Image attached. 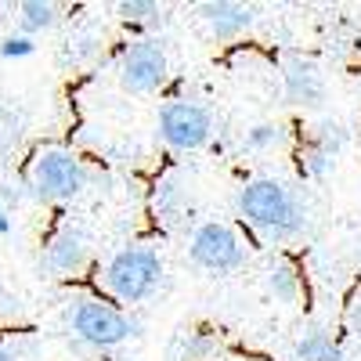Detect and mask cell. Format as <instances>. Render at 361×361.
I'll return each instance as SVG.
<instances>
[{"label": "cell", "mask_w": 361, "mask_h": 361, "mask_svg": "<svg viewBox=\"0 0 361 361\" xmlns=\"http://www.w3.org/2000/svg\"><path fill=\"white\" fill-rule=\"evenodd\" d=\"M238 214L267 243H286V238L300 235L307 224V214L300 206V199L282 180H271V177L250 180L243 188V195H238Z\"/></svg>", "instance_id": "obj_1"}, {"label": "cell", "mask_w": 361, "mask_h": 361, "mask_svg": "<svg viewBox=\"0 0 361 361\" xmlns=\"http://www.w3.org/2000/svg\"><path fill=\"white\" fill-rule=\"evenodd\" d=\"M163 279V260L148 246H130L119 250L105 264V289L119 300V304H141L156 293Z\"/></svg>", "instance_id": "obj_2"}, {"label": "cell", "mask_w": 361, "mask_h": 361, "mask_svg": "<svg viewBox=\"0 0 361 361\" xmlns=\"http://www.w3.org/2000/svg\"><path fill=\"white\" fill-rule=\"evenodd\" d=\"M69 325L80 343L98 347V350L119 347L123 340L134 336V322L123 311H116L112 304H102V300H76L69 311Z\"/></svg>", "instance_id": "obj_3"}, {"label": "cell", "mask_w": 361, "mask_h": 361, "mask_svg": "<svg viewBox=\"0 0 361 361\" xmlns=\"http://www.w3.org/2000/svg\"><path fill=\"white\" fill-rule=\"evenodd\" d=\"M29 185L40 199L51 202H69L87 188V166L66 152V148H51V152H40L33 163V173H29Z\"/></svg>", "instance_id": "obj_4"}, {"label": "cell", "mask_w": 361, "mask_h": 361, "mask_svg": "<svg viewBox=\"0 0 361 361\" xmlns=\"http://www.w3.org/2000/svg\"><path fill=\"white\" fill-rule=\"evenodd\" d=\"M166 51L159 40L152 37H137L123 47V58H119V83L130 94H152L166 83Z\"/></svg>", "instance_id": "obj_5"}, {"label": "cell", "mask_w": 361, "mask_h": 361, "mask_svg": "<svg viewBox=\"0 0 361 361\" xmlns=\"http://www.w3.org/2000/svg\"><path fill=\"white\" fill-rule=\"evenodd\" d=\"M214 134V116L199 102H166L159 109V137L177 152H195Z\"/></svg>", "instance_id": "obj_6"}, {"label": "cell", "mask_w": 361, "mask_h": 361, "mask_svg": "<svg viewBox=\"0 0 361 361\" xmlns=\"http://www.w3.org/2000/svg\"><path fill=\"white\" fill-rule=\"evenodd\" d=\"M188 253L206 271H235L238 264H243V257H246L238 235L228 224H217V221H206V224H199L192 231Z\"/></svg>", "instance_id": "obj_7"}, {"label": "cell", "mask_w": 361, "mask_h": 361, "mask_svg": "<svg viewBox=\"0 0 361 361\" xmlns=\"http://www.w3.org/2000/svg\"><path fill=\"white\" fill-rule=\"evenodd\" d=\"M206 25L214 29L217 40H235L253 25V8L250 4H231V0H217V4H202L199 8Z\"/></svg>", "instance_id": "obj_8"}, {"label": "cell", "mask_w": 361, "mask_h": 361, "mask_svg": "<svg viewBox=\"0 0 361 361\" xmlns=\"http://www.w3.org/2000/svg\"><path fill=\"white\" fill-rule=\"evenodd\" d=\"M44 264L58 275H73L87 264V238L73 228H62L51 243H47V253H44Z\"/></svg>", "instance_id": "obj_9"}, {"label": "cell", "mask_w": 361, "mask_h": 361, "mask_svg": "<svg viewBox=\"0 0 361 361\" xmlns=\"http://www.w3.org/2000/svg\"><path fill=\"white\" fill-rule=\"evenodd\" d=\"M286 94L296 105H322V98H325L322 73L314 66H307V62H293L286 69Z\"/></svg>", "instance_id": "obj_10"}, {"label": "cell", "mask_w": 361, "mask_h": 361, "mask_svg": "<svg viewBox=\"0 0 361 361\" xmlns=\"http://www.w3.org/2000/svg\"><path fill=\"white\" fill-rule=\"evenodd\" d=\"M58 18V8L54 4H44V0H25L18 4V25H22V37L29 33H40V29H51Z\"/></svg>", "instance_id": "obj_11"}, {"label": "cell", "mask_w": 361, "mask_h": 361, "mask_svg": "<svg viewBox=\"0 0 361 361\" xmlns=\"http://www.w3.org/2000/svg\"><path fill=\"white\" fill-rule=\"evenodd\" d=\"M267 286H271V293H275L279 300H296V293H300V275H296L293 260L279 257L275 264H271V267H267Z\"/></svg>", "instance_id": "obj_12"}, {"label": "cell", "mask_w": 361, "mask_h": 361, "mask_svg": "<svg viewBox=\"0 0 361 361\" xmlns=\"http://www.w3.org/2000/svg\"><path fill=\"white\" fill-rule=\"evenodd\" d=\"M311 145L318 148V152H325L329 159H336V156L343 152V145H347V130H343L340 123H333V119H325V123L314 130Z\"/></svg>", "instance_id": "obj_13"}, {"label": "cell", "mask_w": 361, "mask_h": 361, "mask_svg": "<svg viewBox=\"0 0 361 361\" xmlns=\"http://www.w3.org/2000/svg\"><path fill=\"white\" fill-rule=\"evenodd\" d=\"M329 347H333V336H329L325 329H311V333H304V340L296 343L293 357L296 361H325Z\"/></svg>", "instance_id": "obj_14"}, {"label": "cell", "mask_w": 361, "mask_h": 361, "mask_svg": "<svg viewBox=\"0 0 361 361\" xmlns=\"http://www.w3.org/2000/svg\"><path fill=\"white\" fill-rule=\"evenodd\" d=\"M333 163H336V159H329L325 152H318L314 145H307V148H304V156H300V173L311 177V180H322V177H329Z\"/></svg>", "instance_id": "obj_15"}, {"label": "cell", "mask_w": 361, "mask_h": 361, "mask_svg": "<svg viewBox=\"0 0 361 361\" xmlns=\"http://www.w3.org/2000/svg\"><path fill=\"white\" fill-rule=\"evenodd\" d=\"M282 141V127L279 123H257L246 130V145L250 148H267V145H279Z\"/></svg>", "instance_id": "obj_16"}, {"label": "cell", "mask_w": 361, "mask_h": 361, "mask_svg": "<svg viewBox=\"0 0 361 361\" xmlns=\"http://www.w3.org/2000/svg\"><path fill=\"white\" fill-rule=\"evenodd\" d=\"M116 11L123 15L127 22H148L152 15H159V4H152V0H123Z\"/></svg>", "instance_id": "obj_17"}, {"label": "cell", "mask_w": 361, "mask_h": 361, "mask_svg": "<svg viewBox=\"0 0 361 361\" xmlns=\"http://www.w3.org/2000/svg\"><path fill=\"white\" fill-rule=\"evenodd\" d=\"M18 130H22V119L15 116V109L0 105V145L15 141V137H18Z\"/></svg>", "instance_id": "obj_18"}, {"label": "cell", "mask_w": 361, "mask_h": 361, "mask_svg": "<svg viewBox=\"0 0 361 361\" xmlns=\"http://www.w3.org/2000/svg\"><path fill=\"white\" fill-rule=\"evenodd\" d=\"M37 51V44L33 40H29V37H8L4 44H0V54H4V58H25V54H33Z\"/></svg>", "instance_id": "obj_19"}, {"label": "cell", "mask_w": 361, "mask_h": 361, "mask_svg": "<svg viewBox=\"0 0 361 361\" xmlns=\"http://www.w3.org/2000/svg\"><path fill=\"white\" fill-rule=\"evenodd\" d=\"M347 322H350V329L354 333H361V293L350 300V311H347Z\"/></svg>", "instance_id": "obj_20"}, {"label": "cell", "mask_w": 361, "mask_h": 361, "mask_svg": "<svg viewBox=\"0 0 361 361\" xmlns=\"http://www.w3.org/2000/svg\"><path fill=\"white\" fill-rule=\"evenodd\" d=\"M325 361H343V347L333 343V347H329V354H325Z\"/></svg>", "instance_id": "obj_21"}, {"label": "cell", "mask_w": 361, "mask_h": 361, "mask_svg": "<svg viewBox=\"0 0 361 361\" xmlns=\"http://www.w3.org/2000/svg\"><path fill=\"white\" fill-rule=\"evenodd\" d=\"M11 231V217H8V209H0V235H8Z\"/></svg>", "instance_id": "obj_22"}, {"label": "cell", "mask_w": 361, "mask_h": 361, "mask_svg": "<svg viewBox=\"0 0 361 361\" xmlns=\"http://www.w3.org/2000/svg\"><path fill=\"white\" fill-rule=\"evenodd\" d=\"M0 361H15V357H11L8 350H0Z\"/></svg>", "instance_id": "obj_23"}]
</instances>
